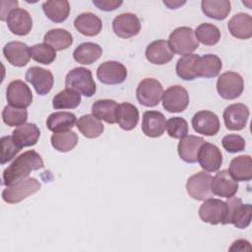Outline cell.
Segmentation results:
<instances>
[{
    "instance_id": "cell-1",
    "label": "cell",
    "mask_w": 252,
    "mask_h": 252,
    "mask_svg": "<svg viewBox=\"0 0 252 252\" xmlns=\"http://www.w3.org/2000/svg\"><path fill=\"white\" fill-rule=\"evenodd\" d=\"M44 166L39 154L33 150L27 151L20 155L3 171V184L10 186L24 178H27L31 171L40 169Z\"/></svg>"
},
{
    "instance_id": "cell-2",
    "label": "cell",
    "mask_w": 252,
    "mask_h": 252,
    "mask_svg": "<svg viewBox=\"0 0 252 252\" xmlns=\"http://www.w3.org/2000/svg\"><path fill=\"white\" fill-rule=\"evenodd\" d=\"M65 86L81 94L91 97L96 91L95 83L93 79L92 72L85 67H77L72 69L65 78Z\"/></svg>"
},
{
    "instance_id": "cell-3",
    "label": "cell",
    "mask_w": 252,
    "mask_h": 252,
    "mask_svg": "<svg viewBox=\"0 0 252 252\" xmlns=\"http://www.w3.org/2000/svg\"><path fill=\"white\" fill-rule=\"evenodd\" d=\"M168 44L173 53L179 55L191 54L199 47V41L194 31L189 27H179L169 35Z\"/></svg>"
},
{
    "instance_id": "cell-4",
    "label": "cell",
    "mask_w": 252,
    "mask_h": 252,
    "mask_svg": "<svg viewBox=\"0 0 252 252\" xmlns=\"http://www.w3.org/2000/svg\"><path fill=\"white\" fill-rule=\"evenodd\" d=\"M40 187L41 185L37 179L27 177L7 186L2 191V199L8 204H17L39 191Z\"/></svg>"
},
{
    "instance_id": "cell-5",
    "label": "cell",
    "mask_w": 252,
    "mask_h": 252,
    "mask_svg": "<svg viewBox=\"0 0 252 252\" xmlns=\"http://www.w3.org/2000/svg\"><path fill=\"white\" fill-rule=\"evenodd\" d=\"M227 215L224 224L232 223L237 228H246L251 222L252 207L250 204H242L240 198L230 197L226 201Z\"/></svg>"
},
{
    "instance_id": "cell-6",
    "label": "cell",
    "mask_w": 252,
    "mask_h": 252,
    "mask_svg": "<svg viewBox=\"0 0 252 252\" xmlns=\"http://www.w3.org/2000/svg\"><path fill=\"white\" fill-rule=\"evenodd\" d=\"M163 94L161 84L154 78H146L140 82L136 90L138 101L147 107H153L159 103Z\"/></svg>"
},
{
    "instance_id": "cell-7",
    "label": "cell",
    "mask_w": 252,
    "mask_h": 252,
    "mask_svg": "<svg viewBox=\"0 0 252 252\" xmlns=\"http://www.w3.org/2000/svg\"><path fill=\"white\" fill-rule=\"evenodd\" d=\"M227 215V205L220 199L209 198L199 208V217L204 222L210 224H224Z\"/></svg>"
},
{
    "instance_id": "cell-8",
    "label": "cell",
    "mask_w": 252,
    "mask_h": 252,
    "mask_svg": "<svg viewBox=\"0 0 252 252\" xmlns=\"http://www.w3.org/2000/svg\"><path fill=\"white\" fill-rule=\"evenodd\" d=\"M243 89V79L236 72H224L217 81V91L224 99H234L238 97L242 94Z\"/></svg>"
},
{
    "instance_id": "cell-9",
    "label": "cell",
    "mask_w": 252,
    "mask_h": 252,
    "mask_svg": "<svg viewBox=\"0 0 252 252\" xmlns=\"http://www.w3.org/2000/svg\"><path fill=\"white\" fill-rule=\"evenodd\" d=\"M211 174L200 171L190 176L186 183V190L188 195L197 201H204L213 197L211 189Z\"/></svg>"
},
{
    "instance_id": "cell-10",
    "label": "cell",
    "mask_w": 252,
    "mask_h": 252,
    "mask_svg": "<svg viewBox=\"0 0 252 252\" xmlns=\"http://www.w3.org/2000/svg\"><path fill=\"white\" fill-rule=\"evenodd\" d=\"M162 106L168 112H182L189 104V94L186 89L179 85L171 86L162 94Z\"/></svg>"
},
{
    "instance_id": "cell-11",
    "label": "cell",
    "mask_w": 252,
    "mask_h": 252,
    "mask_svg": "<svg viewBox=\"0 0 252 252\" xmlns=\"http://www.w3.org/2000/svg\"><path fill=\"white\" fill-rule=\"evenodd\" d=\"M96 77L102 84L118 85L127 78L126 67L117 61H105L96 70Z\"/></svg>"
},
{
    "instance_id": "cell-12",
    "label": "cell",
    "mask_w": 252,
    "mask_h": 252,
    "mask_svg": "<svg viewBox=\"0 0 252 252\" xmlns=\"http://www.w3.org/2000/svg\"><path fill=\"white\" fill-rule=\"evenodd\" d=\"M6 98L12 106L27 108L32 102V93L26 83L21 80H15L7 87Z\"/></svg>"
},
{
    "instance_id": "cell-13",
    "label": "cell",
    "mask_w": 252,
    "mask_h": 252,
    "mask_svg": "<svg viewBox=\"0 0 252 252\" xmlns=\"http://www.w3.org/2000/svg\"><path fill=\"white\" fill-rule=\"evenodd\" d=\"M26 80L32 85L36 94L39 95L47 94L51 91L54 83L52 73L49 70L38 66H33L28 69Z\"/></svg>"
},
{
    "instance_id": "cell-14",
    "label": "cell",
    "mask_w": 252,
    "mask_h": 252,
    "mask_svg": "<svg viewBox=\"0 0 252 252\" xmlns=\"http://www.w3.org/2000/svg\"><path fill=\"white\" fill-rule=\"evenodd\" d=\"M222 117L225 127L228 130L240 131L244 129L247 124L249 108L243 103H233L223 110Z\"/></svg>"
},
{
    "instance_id": "cell-15",
    "label": "cell",
    "mask_w": 252,
    "mask_h": 252,
    "mask_svg": "<svg viewBox=\"0 0 252 252\" xmlns=\"http://www.w3.org/2000/svg\"><path fill=\"white\" fill-rule=\"evenodd\" d=\"M114 33L121 38H129L139 33L141 23L139 18L132 13H123L114 18L112 22Z\"/></svg>"
},
{
    "instance_id": "cell-16",
    "label": "cell",
    "mask_w": 252,
    "mask_h": 252,
    "mask_svg": "<svg viewBox=\"0 0 252 252\" xmlns=\"http://www.w3.org/2000/svg\"><path fill=\"white\" fill-rule=\"evenodd\" d=\"M197 161L205 171L215 172L221 166L222 155L216 145L205 142L199 150Z\"/></svg>"
},
{
    "instance_id": "cell-17",
    "label": "cell",
    "mask_w": 252,
    "mask_h": 252,
    "mask_svg": "<svg viewBox=\"0 0 252 252\" xmlns=\"http://www.w3.org/2000/svg\"><path fill=\"white\" fill-rule=\"evenodd\" d=\"M211 189L214 195L223 198H230L234 196L238 190V183L229 174L228 170H220L212 177Z\"/></svg>"
},
{
    "instance_id": "cell-18",
    "label": "cell",
    "mask_w": 252,
    "mask_h": 252,
    "mask_svg": "<svg viewBox=\"0 0 252 252\" xmlns=\"http://www.w3.org/2000/svg\"><path fill=\"white\" fill-rule=\"evenodd\" d=\"M195 132L205 136H214L220 130V120L216 113L210 110H200L192 118Z\"/></svg>"
},
{
    "instance_id": "cell-19",
    "label": "cell",
    "mask_w": 252,
    "mask_h": 252,
    "mask_svg": "<svg viewBox=\"0 0 252 252\" xmlns=\"http://www.w3.org/2000/svg\"><path fill=\"white\" fill-rule=\"evenodd\" d=\"M6 22L10 32L16 35H27L32 28V20L30 13L22 8L12 10L8 14Z\"/></svg>"
},
{
    "instance_id": "cell-20",
    "label": "cell",
    "mask_w": 252,
    "mask_h": 252,
    "mask_svg": "<svg viewBox=\"0 0 252 252\" xmlns=\"http://www.w3.org/2000/svg\"><path fill=\"white\" fill-rule=\"evenodd\" d=\"M166 128L164 115L157 110H148L143 114L142 131L150 138L160 137Z\"/></svg>"
},
{
    "instance_id": "cell-21",
    "label": "cell",
    "mask_w": 252,
    "mask_h": 252,
    "mask_svg": "<svg viewBox=\"0 0 252 252\" xmlns=\"http://www.w3.org/2000/svg\"><path fill=\"white\" fill-rule=\"evenodd\" d=\"M146 58L150 63L156 65H163L168 63L174 56L168 41L164 39H158L151 42L145 52Z\"/></svg>"
},
{
    "instance_id": "cell-22",
    "label": "cell",
    "mask_w": 252,
    "mask_h": 252,
    "mask_svg": "<svg viewBox=\"0 0 252 252\" xmlns=\"http://www.w3.org/2000/svg\"><path fill=\"white\" fill-rule=\"evenodd\" d=\"M3 54L7 61L16 67L26 66L31 59L30 47L21 41L8 42L3 47Z\"/></svg>"
},
{
    "instance_id": "cell-23",
    "label": "cell",
    "mask_w": 252,
    "mask_h": 252,
    "mask_svg": "<svg viewBox=\"0 0 252 252\" xmlns=\"http://www.w3.org/2000/svg\"><path fill=\"white\" fill-rule=\"evenodd\" d=\"M206 141L202 137L189 135L180 139L177 152L180 158L188 163H194L198 160V153L201 146Z\"/></svg>"
},
{
    "instance_id": "cell-24",
    "label": "cell",
    "mask_w": 252,
    "mask_h": 252,
    "mask_svg": "<svg viewBox=\"0 0 252 252\" xmlns=\"http://www.w3.org/2000/svg\"><path fill=\"white\" fill-rule=\"evenodd\" d=\"M222 67L221 60L215 54H205L198 58L194 65L196 77L215 78L219 75Z\"/></svg>"
},
{
    "instance_id": "cell-25",
    "label": "cell",
    "mask_w": 252,
    "mask_h": 252,
    "mask_svg": "<svg viewBox=\"0 0 252 252\" xmlns=\"http://www.w3.org/2000/svg\"><path fill=\"white\" fill-rule=\"evenodd\" d=\"M227 28L232 36L247 39L252 36V18L245 13L234 15L227 23Z\"/></svg>"
},
{
    "instance_id": "cell-26",
    "label": "cell",
    "mask_w": 252,
    "mask_h": 252,
    "mask_svg": "<svg viewBox=\"0 0 252 252\" xmlns=\"http://www.w3.org/2000/svg\"><path fill=\"white\" fill-rule=\"evenodd\" d=\"M13 139L16 144L22 149L25 147L34 146L40 136L38 127L33 123H25L18 126L13 131Z\"/></svg>"
},
{
    "instance_id": "cell-27",
    "label": "cell",
    "mask_w": 252,
    "mask_h": 252,
    "mask_svg": "<svg viewBox=\"0 0 252 252\" xmlns=\"http://www.w3.org/2000/svg\"><path fill=\"white\" fill-rule=\"evenodd\" d=\"M74 26L80 33L86 36H94L100 32L102 23L95 14L83 13L75 19Z\"/></svg>"
},
{
    "instance_id": "cell-28",
    "label": "cell",
    "mask_w": 252,
    "mask_h": 252,
    "mask_svg": "<svg viewBox=\"0 0 252 252\" xmlns=\"http://www.w3.org/2000/svg\"><path fill=\"white\" fill-rule=\"evenodd\" d=\"M228 172L236 181H249L252 178V158L248 155L238 156L229 163Z\"/></svg>"
},
{
    "instance_id": "cell-29",
    "label": "cell",
    "mask_w": 252,
    "mask_h": 252,
    "mask_svg": "<svg viewBox=\"0 0 252 252\" xmlns=\"http://www.w3.org/2000/svg\"><path fill=\"white\" fill-rule=\"evenodd\" d=\"M116 121L121 129L125 131L133 130L139 121V110L130 102H122L118 104Z\"/></svg>"
},
{
    "instance_id": "cell-30",
    "label": "cell",
    "mask_w": 252,
    "mask_h": 252,
    "mask_svg": "<svg viewBox=\"0 0 252 252\" xmlns=\"http://www.w3.org/2000/svg\"><path fill=\"white\" fill-rule=\"evenodd\" d=\"M118 104L113 99H98L92 105V113L99 120H103L108 124L117 123Z\"/></svg>"
},
{
    "instance_id": "cell-31",
    "label": "cell",
    "mask_w": 252,
    "mask_h": 252,
    "mask_svg": "<svg viewBox=\"0 0 252 252\" xmlns=\"http://www.w3.org/2000/svg\"><path fill=\"white\" fill-rule=\"evenodd\" d=\"M102 54L101 47L94 42H84L76 47L73 57L76 62L83 65H90L100 58Z\"/></svg>"
},
{
    "instance_id": "cell-32",
    "label": "cell",
    "mask_w": 252,
    "mask_h": 252,
    "mask_svg": "<svg viewBox=\"0 0 252 252\" xmlns=\"http://www.w3.org/2000/svg\"><path fill=\"white\" fill-rule=\"evenodd\" d=\"M77 122L76 115L68 111H57L51 113L46 119V127L48 130L57 133L73 128Z\"/></svg>"
},
{
    "instance_id": "cell-33",
    "label": "cell",
    "mask_w": 252,
    "mask_h": 252,
    "mask_svg": "<svg viewBox=\"0 0 252 252\" xmlns=\"http://www.w3.org/2000/svg\"><path fill=\"white\" fill-rule=\"evenodd\" d=\"M45 16L54 23L64 22L70 13V4L66 0L45 1L42 4Z\"/></svg>"
},
{
    "instance_id": "cell-34",
    "label": "cell",
    "mask_w": 252,
    "mask_h": 252,
    "mask_svg": "<svg viewBox=\"0 0 252 252\" xmlns=\"http://www.w3.org/2000/svg\"><path fill=\"white\" fill-rule=\"evenodd\" d=\"M76 124L78 130L89 139L99 137L104 130L103 124L93 114H85L81 116Z\"/></svg>"
},
{
    "instance_id": "cell-35",
    "label": "cell",
    "mask_w": 252,
    "mask_h": 252,
    "mask_svg": "<svg viewBox=\"0 0 252 252\" xmlns=\"http://www.w3.org/2000/svg\"><path fill=\"white\" fill-rule=\"evenodd\" d=\"M203 13L215 20H224L230 13V2L228 0H203L201 2Z\"/></svg>"
},
{
    "instance_id": "cell-36",
    "label": "cell",
    "mask_w": 252,
    "mask_h": 252,
    "mask_svg": "<svg viewBox=\"0 0 252 252\" xmlns=\"http://www.w3.org/2000/svg\"><path fill=\"white\" fill-rule=\"evenodd\" d=\"M44 43L52 46L55 50L67 49L73 43L72 34L63 29H53L48 31L43 37Z\"/></svg>"
},
{
    "instance_id": "cell-37",
    "label": "cell",
    "mask_w": 252,
    "mask_h": 252,
    "mask_svg": "<svg viewBox=\"0 0 252 252\" xmlns=\"http://www.w3.org/2000/svg\"><path fill=\"white\" fill-rule=\"evenodd\" d=\"M81 103V94L72 89H65L59 92L52 99V106L55 109H73Z\"/></svg>"
},
{
    "instance_id": "cell-38",
    "label": "cell",
    "mask_w": 252,
    "mask_h": 252,
    "mask_svg": "<svg viewBox=\"0 0 252 252\" xmlns=\"http://www.w3.org/2000/svg\"><path fill=\"white\" fill-rule=\"evenodd\" d=\"M51 145L58 152L66 153L73 150L78 143V136L75 132L66 130L54 133L51 136Z\"/></svg>"
},
{
    "instance_id": "cell-39",
    "label": "cell",
    "mask_w": 252,
    "mask_h": 252,
    "mask_svg": "<svg viewBox=\"0 0 252 252\" xmlns=\"http://www.w3.org/2000/svg\"><path fill=\"white\" fill-rule=\"evenodd\" d=\"M194 32L197 40L204 45H215L220 39V32L219 28L210 23L201 24L196 28Z\"/></svg>"
},
{
    "instance_id": "cell-40",
    "label": "cell",
    "mask_w": 252,
    "mask_h": 252,
    "mask_svg": "<svg viewBox=\"0 0 252 252\" xmlns=\"http://www.w3.org/2000/svg\"><path fill=\"white\" fill-rule=\"evenodd\" d=\"M200 56L198 54H186L180 57L176 63L175 71L179 78L184 81H192L197 77L194 73V65Z\"/></svg>"
},
{
    "instance_id": "cell-41",
    "label": "cell",
    "mask_w": 252,
    "mask_h": 252,
    "mask_svg": "<svg viewBox=\"0 0 252 252\" xmlns=\"http://www.w3.org/2000/svg\"><path fill=\"white\" fill-rule=\"evenodd\" d=\"M31 57L41 64H51L56 58V50L47 43H37L30 47Z\"/></svg>"
},
{
    "instance_id": "cell-42",
    "label": "cell",
    "mask_w": 252,
    "mask_h": 252,
    "mask_svg": "<svg viewBox=\"0 0 252 252\" xmlns=\"http://www.w3.org/2000/svg\"><path fill=\"white\" fill-rule=\"evenodd\" d=\"M3 122L10 126H21L26 123L28 119V112L26 108H19L12 105H6L2 111Z\"/></svg>"
},
{
    "instance_id": "cell-43",
    "label": "cell",
    "mask_w": 252,
    "mask_h": 252,
    "mask_svg": "<svg viewBox=\"0 0 252 252\" xmlns=\"http://www.w3.org/2000/svg\"><path fill=\"white\" fill-rule=\"evenodd\" d=\"M166 130L169 137L182 139L188 134V123L182 117H171L166 121Z\"/></svg>"
},
{
    "instance_id": "cell-44",
    "label": "cell",
    "mask_w": 252,
    "mask_h": 252,
    "mask_svg": "<svg viewBox=\"0 0 252 252\" xmlns=\"http://www.w3.org/2000/svg\"><path fill=\"white\" fill-rule=\"evenodd\" d=\"M21 151V148L16 144L13 136H4L1 138V164H5L15 158Z\"/></svg>"
},
{
    "instance_id": "cell-45",
    "label": "cell",
    "mask_w": 252,
    "mask_h": 252,
    "mask_svg": "<svg viewBox=\"0 0 252 252\" xmlns=\"http://www.w3.org/2000/svg\"><path fill=\"white\" fill-rule=\"evenodd\" d=\"M221 145L223 149L231 154L242 152L245 149V140L240 135L229 134L222 138Z\"/></svg>"
},
{
    "instance_id": "cell-46",
    "label": "cell",
    "mask_w": 252,
    "mask_h": 252,
    "mask_svg": "<svg viewBox=\"0 0 252 252\" xmlns=\"http://www.w3.org/2000/svg\"><path fill=\"white\" fill-rule=\"evenodd\" d=\"M93 4L97 7L99 10L102 11H113L117 9L121 4L122 1L117 0H94Z\"/></svg>"
},
{
    "instance_id": "cell-47",
    "label": "cell",
    "mask_w": 252,
    "mask_h": 252,
    "mask_svg": "<svg viewBox=\"0 0 252 252\" xmlns=\"http://www.w3.org/2000/svg\"><path fill=\"white\" fill-rule=\"evenodd\" d=\"M233 250H237V251H251V246L250 243L247 240L244 239H238L236 241H234L232 243V246L229 248V251H233Z\"/></svg>"
},
{
    "instance_id": "cell-48",
    "label": "cell",
    "mask_w": 252,
    "mask_h": 252,
    "mask_svg": "<svg viewBox=\"0 0 252 252\" xmlns=\"http://www.w3.org/2000/svg\"><path fill=\"white\" fill-rule=\"evenodd\" d=\"M163 4L166 5L169 9H176L178 8L180 5H183L185 4V1L183 2H180V1H163Z\"/></svg>"
}]
</instances>
